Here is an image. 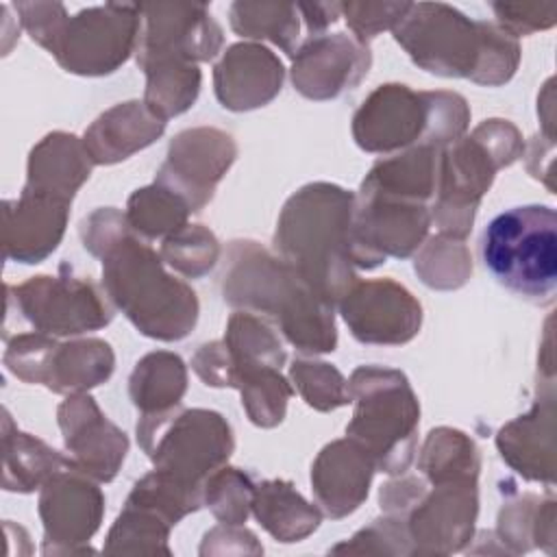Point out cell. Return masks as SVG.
Masks as SVG:
<instances>
[{
  "mask_svg": "<svg viewBox=\"0 0 557 557\" xmlns=\"http://www.w3.org/2000/svg\"><path fill=\"white\" fill-rule=\"evenodd\" d=\"M479 255L507 292L529 302H550L557 289L555 209L548 205L505 209L483 228Z\"/></svg>",
  "mask_w": 557,
  "mask_h": 557,
  "instance_id": "1",
  "label": "cell"
},
{
  "mask_svg": "<svg viewBox=\"0 0 557 557\" xmlns=\"http://www.w3.org/2000/svg\"><path fill=\"white\" fill-rule=\"evenodd\" d=\"M379 385H366L355 372L352 389L359 407L346 431L368 446L370 459H376L385 472H403L413 450L418 405L403 374L379 370Z\"/></svg>",
  "mask_w": 557,
  "mask_h": 557,
  "instance_id": "2",
  "label": "cell"
},
{
  "mask_svg": "<svg viewBox=\"0 0 557 557\" xmlns=\"http://www.w3.org/2000/svg\"><path fill=\"white\" fill-rule=\"evenodd\" d=\"M9 305L20 307L24 318L41 333H83L111 320V311L98 300L89 283L72 276H33L24 285H7Z\"/></svg>",
  "mask_w": 557,
  "mask_h": 557,
  "instance_id": "3",
  "label": "cell"
},
{
  "mask_svg": "<svg viewBox=\"0 0 557 557\" xmlns=\"http://www.w3.org/2000/svg\"><path fill=\"white\" fill-rule=\"evenodd\" d=\"M67 215V202L22 191L20 200H4V257L37 263L57 248Z\"/></svg>",
  "mask_w": 557,
  "mask_h": 557,
  "instance_id": "4",
  "label": "cell"
},
{
  "mask_svg": "<svg viewBox=\"0 0 557 557\" xmlns=\"http://www.w3.org/2000/svg\"><path fill=\"white\" fill-rule=\"evenodd\" d=\"M76 137L54 133L33 148L28 159L26 191L70 202L74 189L83 183L74 176H89V168L81 163Z\"/></svg>",
  "mask_w": 557,
  "mask_h": 557,
  "instance_id": "5",
  "label": "cell"
},
{
  "mask_svg": "<svg viewBox=\"0 0 557 557\" xmlns=\"http://www.w3.org/2000/svg\"><path fill=\"white\" fill-rule=\"evenodd\" d=\"M4 442V490L7 492H33L41 481H48L61 466H72L57 450L44 442L22 433L13 426L9 411L2 420Z\"/></svg>",
  "mask_w": 557,
  "mask_h": 557,
  "instance_id": "6",
  "label": "cell"
}]
</instances>
